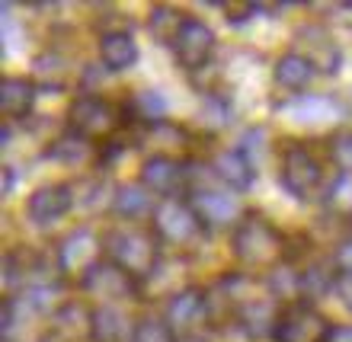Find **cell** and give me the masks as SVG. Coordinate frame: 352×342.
I'll return each instance as SVG.
<instances>
[{"label":"cell","mask_w":352,"mask_h":342,"mask_svg":"<svg viewBox=\"0 0 352 342\" xmlns=\"http://www.w3.org/2000/svg\"><path fill=\"white\" fill-rule=\"evenodd\" d=\"M90 314H93V307H84L80 301H65L52 314V330L48 333L58 336L61 342H71L77 336L90 339Z\"/></svg>","instance_id":"obj_23"},{"label":"cell","mask_w":352,"mask_h":342,"mask_svg":"<svg viewBox=\"0 0 352 342\" xmlns=\"http://www.w3.org/2000/svg\"><path fill=\"white\" fill-rule=\"evenodd\" d=\"M151 231L157 233V240L173 250H186L192 247L205 233L199 214L192 212V205L186 195H173V198H160L151 218Z\"/></svg>","instance_id":"obj_5"},{"label":"cell","mask_w":352,"mask_h":342,"mask_svg":"<svg viewBox=\"0 0 352 342\" xmlns=\"http://www.w3.org/2000/svg\"><path fill=\"white\" fill-rule=\"evenodd\" d=\"M138 183L157 198L186 195L189 192V160L173 157V154H151L141 163Z\"/></svg>","instance_id":"obj_11"},{"label":"cell","mask_w":352,"mask_h":342,"mask_svg":"<svg viewBox=\"0 0 352 342\" xmlns=\"http://www.w3.org/2000/svg\"><path fill=\"white\" fill-rule=\"evenodd\" d=\"M131 314L122 304H96L90 314V342H131L135 336Z\"/></svg>","instance_id":"obj_19"},{"label":"cell","mask_w":352,"mask_h":342,"mask_svg":"<svg viewBox=\"0 0 352 342\" xmlns=\"http://www.w3.org/2000/svg\"><path fill=\"white\" fill-rule=\"evenodd\" d=\"M164 320L170 323L179 339L183 336L202 333L205 326L212 323V307H208V288L202 285H186L179 291H173L164 307Z\"/></svg>","instance_id":"obj_7"},{"label":"cell","mask_w":352,"mask_h":342,"mask_svg":"<svg viewBox=\"0 0 352 342\" xmlns=\"http://www.w3.org/2000/svg\"><path fill=\"white\" fill-rule=\"evenodd\" d=\"M214 45H218V38H214V29L199 16H186L183 29L176 32L173 38V58L179 71H186L189 77L202 74L205 67H212V55H214Z\"/></svg>","instance_id":"obj_6"},{"label":"cell","mask_w":352,"mask_h":342,"mask_svg":"<svg viewBox=\"0 0 352 342\" xmlns=\"http://www.w3.org/2000/svg\"><path fill=\"white\" fill-rule=\"evenodd\" d=\"M96 150L93 144H87L84 138H77L71 131H65L61 138H55L52 144L45 148V160H55L61 167H80L87 160H96Z\"/></svg>","instance_id":"obj_26"},{"label":"cell","mask_w":352,"mask_h":342,"mask_svg":"<svg viewBox=\"0 0 352 342\" xmlns=\"http://www.w3.org/2000/svg\"><path fill=\"white\" fill-rule=\"evenodd\" d=\"M183 23H186V13H179V10L170 7V3H157V7H151L148 32L157 45L173 48V38H176V32L183 29Z\"/></svg>","instance_id":"obj_27"},{"label":"cell","mask_w":352,"mask_h":342,"mask_svg":"<svg viewBox=\"0 0 352 342\" xmlns=\"http://www.w3.org/2000/svg\"><path fill=\"white\" fill-rule=\"evenodd\" d=\"M131 342H179V336L170 330V323L164 317H141L135 323Z\"/></svg>","instance_id":"obj_29"},{"label":"cell","mask_w":352,"mask_h":342,"mask_svg":"<svg viewBox=\"0 0 352 342\" xmlns=\"http://www.w3.org/2000/svg\"><path fill=\"white\" fill-rule=\"evenodd\" d=\"M80 291L93 297H102L100 304H116V301H141L144 297V282L131 278L129 272H122L116 262L102 256L96 266L87 272L80 282H77Z\"/></svg>","instance_id":"obj_8"},{"label":"cell","mask_w":352,"mask_h":342,"mask_svg":"<svg viewBox=\"0 0 352 342\" xmlns=\"http://www.w3.org/2000/svg\"><path fill=\"white\" fill-rule=\"evenodd\" d=\"M179 342H212V339H208L205 333H195V336H183Z\"/></svg>","instance_id":"obj_35"},{"label":"cell","mask_w":352,"mask_h":342,"mask_svg":"<svg viewBox=\"0 0 352 342\" xmlns=\"http://www.w3.org/2000/svg\"><path fill=\"white\" fill-rule=\"evenodd\" d=\"M96 58L106 74H122L138 65V42L131 29H102L96 38Z\"/></svg>","instance_id":"obj_15"},{"label":"cell","mask_w":352,"mask_h":342,"mask_svg":"<svg viewBox=\"0 0 352 342\" xmlns=\"http://www.w3.org/2000/svg\"><path fill=\"white\" fill-rule=\"evenodd\" d=\"M282 115L301 125V128H317L324 122H336L343 115V106L336 102V96H327V93H301V96H292L278 106Z\"/></svg>","instance_id":"obj_14"},{"label":"cell","mask_w":352,"mask_h":342,"mask_svg":"<svg viewBox=\"0 0 352 342\" xmlns=\"http://www.w3.org/2000/svg\"><path fill=\"white\" fill-rule=\"evenodd\" d=\"M327 342H352V323H333Z\"/></svg>","instance_id":"obj_33"},{"label":"cell","mask_w":352,"mask_h":342,"mask_svg":"<svg viewBox=\"0 0 352 342\" xmlns=\"http://www.w3.org/2000/svg\"><path fill=\"white\" fill-rule=\"evenodd\" d=\"M125 109L131 115V125H141V128H157L167 122L170 112V100L167 93L157 90V87H148V90H135L125 100Z\"/></svg>","instance_id":"obj_22"},{"label":"cell","mask_w":352,"mask_h":342,"mask_svg":"<svg viewBox=\"0 0 352 342\" xmlns=\"http://www.w3.org/2000/svg\"><path fill=\"white\" fill-rule=\"evenodd\" d=\"M102 256L148 285V278L164 262V243L151 231V224H116L102 233Z\"/></svg>","instance_id":"obj_4"},{"label":"cell","mask_w":352,"mask_h":342,"mask_svg":"<svg viewBox=\"0 0 352 342\" xmlns=\"http://www.w3.org/2000/svg\"><path fill=\"white\" fill-rule=\"evenodd\" d=\"M333 295L340 297V304L349 307V310H352V275H340V278H336Z\"/></svg>","instance_id":"obj_32"},{"label":"cell","mask_w":352,"mask_h":342,"mask_svg":"<svg viewBox=\"0 0 352 342\" xmlns=\"http://www.w3.org/2000/svg\"><path fill=\"white\" fill-rule=\"evenodd\" d=\"M234 262L247 275H263L292 262V240L260 212H243L231 231Z\"/></svg>","instance_id":"obj_1"},{"label":"cell","mask_w":352,"mask_h":342,"mask_svg":"<svg viewBox=\"0 0 352 342\" xmlns=\"http://www.w3.org/2000/svg\"><path fill=\"white\" fill-rule=\"evenodd\" d=\"M327 157H330L336 173L352 176V131L349 128L333 131V135L327 138Z\"/></svg>","instance_id":"obj_28"},{"label":"cell","mask_w":352,"mask_h":342,"mask_svg":"<svg viewBox=\"0 0 352 342\" xmlns=\"http://www.w3.org/2000/svg\"><path fill=\"white\" fill-rule=\"evenodd\" d=\"M324 157L311 141H285L282 157H278V185L285 189L295 202H327V195L336 183V170H330Z\"/></svg>","instance_id":"obj_2"},{"label":"cell","mask_w":352,"mask_h":342,"mask_svg":"<svg viewBox=\"0 0 352 342\" xmlns=\"http://www.w3.org/2000/svg\"><path fill=\"white\" fill-rule=\"evenodd\" d=\"M16 189V170L13 167H3V198H10Z\"/></svg>","instance_id":"obj_34"},{"label":"cell","mask_w":352,"mask_h":342,"mask_svg":"<svg viewBox=\"0 0 352 342\" xmlns=\"http://www.w3.org/2000/svg\"><path fill=\"white\" fill-rule=\"evenodd\" d=\"M38 100V84L32 77H3L0 84V109H3V119L7 125H16V122H26L36 109Z\"/></svg>","instance_id":"obj_20"},{"label":"cell","mask_w":352,"mask_h":342,"mask_svg":"<svg viewBox=\"0 0 352 342\" xmlns=\"http://www.w3.org/2000/svg\"><path fill=\"white\" fill-rule=\"evenodd\" d=\"M224 10V19L231 26H247L250 19H256L260 13H266V3H253V0H237V3H221Z\"/></svg>","instance_id":"obj_30"},{"label":"cell","mask_w":352,"mask_h":342,"mask_svg":"<svg viewBox=\"0 0 352 342\" xmlns=\"http://www.w3.org/2000/svg\"><path fill=\"white\" fill-rule=\"evenodd\" d=\"M212 176L221 183V189H231V192H247L256 179V167H253V160L243 154L237 144L234 148H224L218 150L208 163Z\"/></svg>","instance_id":"obj_17"},{"label":"cell","mask_w":352,"mask_h":342,"mask_svg":"<svg viewBox=\"0 0 352 342\" xmlns=\"http://www.w3.org/2000/svg\"><path fill=\"white\" fill-rule=\"evenodd\" d=\"M38 342H61V339H58V336H52V333H45V336H42V339H38Z\"/></svg>","instance_id":"obj_36"},{"label":"cell","mask_w":352,"mask_h":342,"mask_svg":"<svg viewBox=\"0 0 352 342\" xmlns=\"http://www.w3.org/2000/svg\"><path fill=\"white\" fill-rule=\"evenodd\" d=\"M317 71L314 61L305 58L298 48H288L282 55L276 58V67H272V80H276L278 90L292 93V96H301V93L311 90V84L317 80Z\"/></svg>","instance_id":"obj_18"},{"label":"cell","mask_w":352,"mask_h":342,"mask_svg":"<svg viewBox=\"0 0 352 342\" xmlns=\"http://www.w3.org/2000/svg\"><path fill=\"white\" fill-rule=\"evenodd\" d=\"M157 202V195H151L141 183H119L116 195H112V214L122 218L125 224H151Z\"/></svg>","instance_id":"obj_21"},{"label":"cell","mask_w":352,"mask_h":342,"mask_svg":"<svg viewBox=\"0 0 352 342\" xmlns=\"http://www.w3.org/2000/svg\"><path fill=\"white\" fill-rule=\"evenodd\" d=\"M77 205V189L74 183H65V179H58V183H42L36 185L26 198V221L38 231H45L52 224L65 221L67 214L74 212Z\"/></svg>","instance_id":"obj_9"},{"label":"cell","mask_w":352,"mask_h":342,"mask_svg":"<svg viewBox=\"0 0 352 342\" xmlns=\"http://www.w3.org/2000/svg\"><path fill=\"white\" fill-rule=\"evenodd\" d=\"M330 330H333L330 317L324 310H317V304L295 301V304H285V310L278 317L272 342H327Z\"/></svg>","instance_id":"obj_10"},{"label":"cell","mask_w":352,"mask_h":342,"mask_svg":"<svg viewBox=\"0 0 352 342\" xmlns=\"http://www.w3.org/2000/svg\"><path fill=\"white\" fill-rule=\"evenodd\" d=\"M298 52L305 58L314 61V67L320 74H340V67H343V52H340V42H336L324 26H305L298 32Z\"/></svg>","instance_id":"obj_16"},{"label":"cell","mask_w":352,"mask_h":342,"mask_svg":"<svg viewBox=\"0 0 352 342\" xmlns=\"http://www.w3.org/2000/svg\"><path fill=\"white\" fill-rule=\"evenodd\" d=\"M298 275H301V301H311V304H314L317 297L333 295L340 272H336L333 259H314V262H307V266L298 269Z\"/></svg>","instance_id":"obj_24"},{"label":"cell","mask_w":352,"mask_h":342,"mask_svg":"<svg viewBox=\"0 0 352 342\" xmlns=\"http://www.w3.org/2000/svg\"><path fill=\"white\" fill-rule=\"evenodd\" d=\"M195 119H199V125H202L208 135H218V131H224L231 125L234 102L218 90H205L202 96H199V112H195Z\"/></svg>","instance_id":"obj_25"},{"label":"cell","mask_w":352,"mask_h":342,"mask_svg":"<svg viewBox=\"0 0 352 342\" xmlns=\"http://www.w3.org/2000/svg\"><path fill=\"white\" fill-rule=\"evenodd\" d=\"M55 256H58L61 278H74V282H80V278H84L87 272L102 259V240L93 237L90 227H74L65 240H58Z\"/></svg>","instance_id":"obj_13"},{"label":"cell","mask_w":352,"mask_h":342,"mask_svg":"<svg viewBox=\"0 0 352 342\" xmlns=\"http://www.w3.org/2000/svg\"><path fill=\"white\" fill-rule=\"evenodd\" d=\"M330 259H333V266H336V272H340V275H352V227L333 243Z\"/></svg>","instance_id":"obj_31"},{"label":"cell","mask_w":352,"mask_h":342,"mask_svg":"<svg viewBox=\"0 0 352 342\" xmlns=\"http://www.w3.org/2000/svg\"><path fill=\"white\" fill-rule=\"evenodd\" d=\"M192 212L199 214L205 231H218V227H231L243 218V208H241V198L237 192L231 189H208V185H195L186 192Z\"/></svg>","instance_id":"obj_12"},{"label":"cell","mask_w":352,"mask_h":342,"mask_svg":"<svg viewBox=\"0 0 352 342\" xmlns=\"http://www.w3.org/2000/svg\"><path fill=\"white\" fill-rule=\"evenodd\" d=\"M125 128H131V115L125 109V100H112L96 90H80L67 106L65 131L84 138L93 148H102L116 141Z\"/></svg>","instance_id":"obj_3"}]
</instances>
